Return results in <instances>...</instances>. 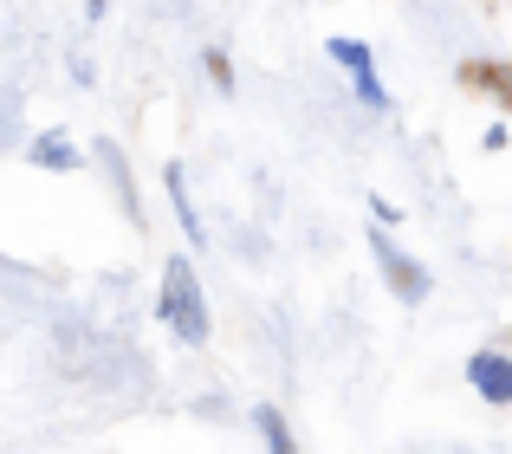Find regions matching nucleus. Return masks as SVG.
Returning a JSON list of instances; mask_svg holds the SVG:
<instances>
[{"label": "nucleus", "mask_w": 512, "mask_h": 454, "mask_svg": "<svg viewBox=\"0 0 512 454\" xmlns=\"http://www.w3.org/2000/svg\"><path fill=\"white\" fill-rule=\"evenodd\" d=\"M156 312H163V325L175 331L182 344H208V299H201V279L195 266L175 253L163 266V292H156Z\"/></svg>", "instance_id": "f257e3e1"}, {"label": "nucleus", "mask_w": 512, "mask_h": 454, "mask_svg": "<svg viewBox=\"0 0 512 454\" xmlns=\"http://www.w3.org/2000/svg\"><path fill=\"white\" fill-rule=\"evenodd\" d=\"M370 253H376V266H383V279H389V292H396V299H409V305L428 299V273L409 260V253H396V240H389L383 227H370Z\"/></svg>", "instance_id": "f03ea898"}, {"label": "nucleus", "mask_w": 512, "mask_h": 454, "mask_svg": "<svg viewBox=\"0 0 512 454\" xmlns=\"http://www.w3.org/2000/svg\"><path fill=\"white\" fill-rule=\"evenodd\" d=\"M331 59L350 65V78H357L363 104H376V111H383L389 91H383V78H376V52H370V46H357V39H331Z\"/></svg>", "instance_id": "7ed1b4c3"}, {"label": "nucleus", "mask_w": 512, "mask_h": 454, "mask_svg": "<svg viewBox=\"0 0 512 454\" xmlns=\"http://www.w3.org/2000/svg\"><path fill=\"white\" fill-rule=\"evenodd\" d=\"M467 383H474L487 403H512V364L500 351H480L474 364H467Z\"/></svg>", "instance_id": "20e7f679"}, {"label": "nucleus", "mask_w": 512, "mask_h": 454, "mask_svg": "<svg viewBox=\"0 0 512 454\" xmlns=\"http://www.w3.org/2000/svg\"><path fill=\"white\" fill-rule=\"evenodd\" d=\"M461 85H474V91H493L500 104H512V65H493V59H467V65H461Z\"/></svg>", "instance_id": "39448f33"}, {"label": "nucleus", "mask_w": 512, "mask_h": 454, "mask_svg": "<svg viewBox=\"0 0 512 454\" xmlns=\"http://www.w3.org/2000/svg\"><path fill=\"white\" fill-rule=\"evenodd\" d=\"M98 163L111 169L117 195H124V215H130V221H143V202H137V189H130V169H124V150H117V143H98Z\"/></svg>", "instance_id": "423d86ee"}, {"label": "nucleus", "mask_w": 512, "mask_h": 454, "mask_svg": "<svg viewBox=\"0 0 512 454\" xmlns=\"http://www.w3.org/2000/svg\"><path fill=\"white\" fill-rule=\"evenodd\" d=\"M163 182H169V202H175V215H182V227H188V240H208V227L195 221V208H188V182H182V169H163Z\"/></svg>", "instance_id": "0eeeda50"}, {"label": "nucleus", "mask_w": 512, "mask_h": 454, "mask_svg": "<svg viewBox=\"0 0 512 454\" xmlns=\"http://www.w3.org/2000/svg\"><path fill=\"white\" fill-rule=\"evenodd\" d=\"M33 163L39 169H78V150H72V143H59V137H39L33 143Z\"/></svg>", "instance_id": "6e6552de"}, {"label": "nucleus", "mask_w": 512, "mask_h": 454, "mask_svg": "<svg viewBox=\"0 0 512 454\" xmlns=\"http://www.w3.org/2000/svg\"><path fill=\"white\" fill-rule=\"evenodd\" d=\"M260 435H266V454H299V448H292V429H286V416H279V409H260Z\"/></svg>", "instance_id": "1a4fd4ad"}, {"label": "nucleus", "mask_w": 512, "mask_h": 454, "mask_svg": "<svg viewBox=\"0 0 512 454\" xmlns=\"http://www.w3.org/2000/svg\"><path fill=\"white\" fill-rule=\"evenodd\" d=\"M208 72H214V85H221V91L234 85V72H227V59H221V52H208Z\"/></svg>", "instance_id": "9d476101"}]
</instances>
